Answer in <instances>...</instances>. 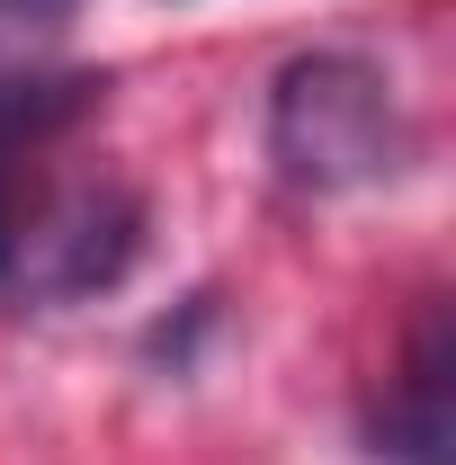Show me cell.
<instances>
[{
  "instance_id": "obj_1",
  "label": "cell",
  "mask_w": 456,
  "mask_h": 465,
  "mask_svg": "<svg viewBox=\"0 0 456 465\" xmlns=\"http://www.w3.org/2000/svg\"><path fill=\"white\" fill-rule=\"evenodd\" d=\"M269 162L295 197H358L411 171V116L358 54H304L269 90Z\"/></svg>"
},
{
  "instance_id": "obj_2",
  "label": "cell",
  "mask_w": 456,
  "mask_h": 465,
  "mask_svg": "<svg viewBox=\"0 0 456 465\" xmlns=\"http://www.w3.org/2000/svg\"><path fill=\"white\" fill-rule=\"evenodd\" d=\"M134 242H144L134 188H116V179H63V188H45V206L27 215V242H18L9 287H36V295L116 287L125 260H134Z\"/></svg>"
},
{
  "instance_id": "obj_3",
  "label": "cell",
  "mask_w": 456,
  "mask_h": 465,
  "mask_svg": "<svg viewBox=\"0 0 456 465\" xmlns=\"http://www.w3.org/2000/svg\"><path fill=\"white\" fill-rule=\"evenodd\" d=\"M99 90L90 72H45V63H18L0 72V287L18 269V242H27V215L45 206V153L81 116H99Z\"/></svg>"
},
{
  "instance_id": "obj_4",
  "label": "cell",
  "mask_w": 456,
  "mask_h": 465,
  "mask_svg": "<svg viewBox=\"0 0 456 465\" xmlns=\"http://www.w3.org/2000/svg\"><path fill=\"white\" fill-rule=\"evenodd\" d=\"M385 448L402 465H448V322L430 313L402 358V394L385 411Z\"/></svg>"
},
{
  "instance_id": "obj_5",
  "label": "cell",
  "mask_w": 456,
  "mask_h": 465,
  "mask_svg": "<svg viewBox=\"0 0 456 465\" xmlns=\"http://www.w3.org/2000/svg\"><path fill=\"white\" fill-rule=\"evenodd\" d=\"M72 9H81V0H0V72L36 63V54L63 36V18H72Z\"/></svg>"
}]
</instances>
